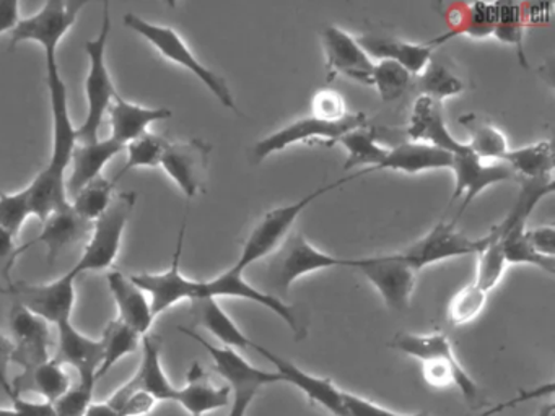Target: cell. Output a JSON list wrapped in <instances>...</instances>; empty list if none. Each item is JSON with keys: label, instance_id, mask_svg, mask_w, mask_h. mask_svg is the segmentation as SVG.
Listing matches in <instances>:
<instances>
[{"label": "cell", "instance_id": "cell-1", "mask_svg": "<svg viewBox=\"0 0 555 416\" xmlns=\"http://www.w3.org/2000/svg\"><path fill=\"white\" fill-rule=\"evenodd\" d=\"M47 64V84L50 94L51 116H53V153L48 165L38 172L28 184L34 217L47 220L51 213L69 204L67 197V168L77 145V127L74 126L69 110L67 84L57 62V52L44 54Z\"/></svg>", "mask_w": 555, "mask_h": 416}, {"label": "cell", "instance_id": "cell-2", "mask_svg": "<svg viewBox=\"0 0 555 416\" xmlns=\"http://www.w3.org/2000/svg\"><path fill=\"white\" fill-rule=\"evenodd\" d=\"M391 347L422 363V376L434 389L460 390L467 405L476 408L480 403V389L467 370L461 366L451 347L450 338L443 332L434 334H411L399 332Z\"/></svg>", "mask_w": 555, "mask_h": 416}, {"label": "cell", "instance_id": "cell-3", "mask_svg": "<svg viewBox=\"0 0 555 416\" xmlns=\"http://www.w3.org/2000/svg\"><path fill=\"white\" fill-rule=\"evenodd\" d=\"M112 25L109 3L105 2L103 3L102 28H100L99 36L86 42L87 58H89V72H87L86 78L87 114L83 122L77 127V143L100 140L103 120H105L113 98L118 91L112 74H109L108 62H106Z\"/></svg>", "mask_w": 555, "mask_h": 416}, {"label": "cell", "instance_id": "cell-4", "mask_svg": "<svg viewBox=\"0 0 555 416\" xmlns=\"http://www.w3.org/2000/svg\"><path fill=\"white\" fill-rule=\"evenodd\" d=\"M370 172H373L372 168L357 171L356 174L347 176V178L339 179V181L330 182V184L323 185V187H318L317 191L305 195L304 198L295 202V204L268 211L262 217V220L256 224L255 230L251 231L245 244H243L242 256H240V259L236 260L233 266L238 269L240 272H245L251 263L274 253L279 246L287 239L292 226H294L297 218L300 217L301 211L308 208V205L313 204L321 195L327 194V192L334 191V188L340 187V185L353 181V179L370 174Z\"/></svg>", "mask_w": 555, "mask_h": 416}, {"label": "cell", "instance_id": "cell-5", "mask_svg": "<svg viewBox=\"0 0 555 416\" xmlns=\"http://www.w3.org/2000/svg\"><path fill=\"white\" fill-rule=\"evenodd\" d=\"M188 337L199 343L214 361L217 373L227 380V386L232 389V402L227 416H246L253 400L259 390L271 384H281V376L275 370L259 369L253 366L245 356L229 347H217L210 341L204 340L199 334L191 328L180 327Z\"/></svg>", "mask_w": 555, "mask_h": 416}, {"label": "cell", "instance_id": "cell-6", "mask_svg": "<svg viewBox=\"0 0 555 416\" xmlns=\"http://www.w3.org/2000/svg\"><path fill=\"white\" fill-rule=\"evenodd\" d=\"M125 25L126 28L142 36L149 44L154 46L165 58L181 65V67L190 70L194 77L199 78L223 106L236 110L235 98H233L225 78L220 77L219 74L204 65L173 28L155 25V23L142 18V16L134 15V13L125 15Z\"/></svg>", "mask_w": 555, "mask_h": 416}, {"label": "cell", "instance_id": "cell-7", "mask_svg": "<svg viewBox=\"0 0 555 416\" xmlns=\"http://www.w3.org/2000/svg\"><path fill=\"white\" fill-rule=\"evenodd\" d=\"M135 202H138L135 192L116 194L108 210L99 220L93 221L89 243L79 262L70 269L77 276L82 273L102 272L115 263L121 250L122 236H125L129 218L134 211Z\"/></svg>", "mask_w": 555, "mask_h": 416}, {"label": "cell", "instance_id": "cell-8", "mask_svg": "<svg viewBox=\"0 0 555 416\" xmlns=\"http://www.w3.org/2000/svg\"><path fill=\"white\" fill-rule=\"evenodd\" d=\"M271 256L268 265L269 286L281 299L298 278L308 273L333 266H352L353 263V259H339L317 249L301 233L288 234L287 239Z\"/></svg>", "mask_w": 555, "mask_h": 416}, {"label": "cell", "instance_id": "cell-9", "mask_svg": "<svg viewBox=\"0 0 555 416\" xmlns=\"http://www.w3.org/2000/svg\"><path fill=\"white\" fill-rule=\"evenodd\" d=\"M365 126H369L365 113H349L344 119L336 120V122L317 119L313 116L305 117V119L295 120V122L279 129L278 132L259 140L253 146V162L258 165L272 153L282 152L295 143L307 142V140L323 139L330 143L339 142L340 136Z\"/></svg>", "mask_w": 555, "mask_h": 416}, {"label": "cell", "instance_id": "cell-10", "mask_svg": "<svg viewBox=\"0 0 555 416\" xmlns=\"http://www.w3.org/2000/svg\"><path fill=\"white\" fill-rule=\"evenodd\" d=\"M86 2L73 0H50L41 6L40 12L28 18H22L11 32V51L22 42H37L43 48L44 54L57 52L64 36L76 25L79 13Z\"/></svg>", "mask_w": 555, "mask_h": 416}, {"label": "cell", "instance_id": "cell-11", "mask_svg": "<svg viewBox=\"0 0 555 416\" xmlns=\"http://www.w3.org/2000/svg\"><path fill=\"white\" fill-rule=\"evenodd\" d=\"M184 234H186V217L178 234L171 265L162 273H138L131 275L132 282L151 299L152 314H164L173 306L183 301H194L199 295V280H191L181 273V256H183Z\"/></svg>", "mask_w": 555, "mask_h": 416}, {"label": "cell", "instance_id": "cell-12", "mask_svg": "<svg viewBox=\"0 0 555 416\" xmlns=\"http://www.w3.org/2000/svg\"><path fill=\"white\" fill-rule=\"evenodd\" d=\"M77 278L79 276L69 270L60 278L43 285L11 283L8 295L14 296L15 302L56 327L61 322L70 321L73 317Z\"/></svg>", "mask_w": 555, "mask_h": 416}, {"label": "cell", "instance_id": "cell-13", "mask_svg": "<svg viewBox=\"0 0 555 416\" xmlns=\"http://www.w3.org/2000/svg\"><path fill=\"white\" fill-rule=\"evenodd\" d=\"M492 240L493 230L483 237L470 239L457 231L456 221L453 223L440 221L427 236L412 244L408 250L401 252V256L415 272H418L431 263L443 262L454 257L470 256V253L479 256Z\"/></svg>", "mask_w": 555, "mask_h": 416}, {"label": "cell", "instance_id": "cell-14", "mask_svg": "<svg viewBox=\"0 0 555 416\" xmlns=\"http://www.w3.org/2000/svg\"><path fill=\"white\" fill-rule=\"evenodd\" d=\"M352 266L378 289L389 309L398 312L409 309L417 272L402 259L401 252L353 259Z\"/></svg>", "mask_w": 555, "mask_h": 416}, {"label": "cell", "instance_id": "cell-15", "mask_svg": "<svg viewBox=\"0 0 555 416\" xmlns=\"http://www.w3.org/2000/svg\"><path fill=\"white\" fill-rule=\"evenodd\" d=\"M201 298H242L258 302V304L264 306L266 309L281 317L297 337L304 335L294 306L287 304L284 299L272 295V292L262 291L258 286H253L251 283L246 282L243 272H240L233 265L217 275L216 278L199 280L197 299Z\"/></svg>", "mask_w": 555, "mask_h": 416}, {"label": "cell", "instance_id": "cell-16", "mask_svg": "<svg viewBox=\"0 0 555 416\" xmlns=\"http://www.w3.org/2000/svg\"><path fill=\"white\" fill-rule=\"evenodd\" d=\"M212 145L201 139L170 142L160 166L173 179L188 200L204 191Z\"/></svg>", "mask_w": 555, "mask_h": 416}, {"label": "cell", "instance_id": "cell-17", "mask_svg": "<svg viewBox=\"0 0 555 416\" xmlns=\"http://www.w3.org/2000/svg\"><path fill=\"white\" fill-rule=\"evenodd\" d=\"M326 52V80L333 81L337 75H346L362 84L373 87V58L359 44L356 36L344 31L339 26H326L321 32Z\"/></svg>", "mask_w": 555, "mask_h": 416}, {"label": "cell", "instance_id": "cell-18", "mask_svg": "<svg viewBox=\"0 0 555 416\" xmlns=\"http://www.w3.org/2000/svg\"><path fill=\"white\" fill-rule=\"evenodd\" d=\"M9 325L14 343L12 364H18L24 370L51 360V328L47 321L14 302Z\"/></svg>", "mask_w": 555, "mask_h": 416}, {"label": "cell", "instance_id": "cell-19", "mask_svg": "<svg viewBox=\"0 0 555 416\" xmlns=\"http://www.w3.org/2000/svg\"><path fill=\"white\" fill-rule=\"evenodd\" d=\"M451 169L454 172V191L451 202L464 197L460 214L464 213L480 192L486 191L490 185L515 178L505 162L483 161L467 143L461 152L454 153Z\"/></svg>", "mask_w": 555, "mask_h": 416}, {"label": "cell", "instance_id": "cell-20", "mask_svg": "<svg viewBox=\"0 0 555 416\" xmlns=\"http://www.w3.org/2000/svg\"><path fill=\"white\" fill-rule=\"evenodd\" d=\"M142 358L134 376L115 390L108 399L113 408L119 405L126 396L134 392H147L154 395L158 402H173L178 387L168 379L164 366H162L160 340L154 335L142 337Z\"/></svg>", "mask_w": 555, "mask_h": 416}, {"label": "cell", "instance_id": "cell-21", "mask_svg": "<svg viewBox=\"0 0 555 416\" xmlns=\"http://www.w3.org/2000/svg\"><path fill=\"white\" fill-rule=\"evenodd\" d=\"M251 348H255L262 358H266L274 366V370L281 376L282 382L297 387L308 396L311 403L323 406L331 415L347 416L346 408H344L343 389H339L330 377L313 376V374L307 373L292 361L285 360L281 354H275L274 351L261 347V344L253 343Z\"/></svg>", "mask_w": 555, "mask_h": 416}, {"label": "cell", "instance_id": "cell-22", "mask_svg": "<svg viewBox=\"0 0 555 416\" xmlns=\"http://www.w3.org/2000/svg\"><path fill=\"white\" fill-rule=\"evenodd\" d=\"M56 354L53 360L70 366L79 374V382L96 387L100 367L103 364L102 338L87 337L73 321L56 325Z\"/></svg>", "mask_w": 555, "mask_h": 416}, {"label": "cell", "instance_id": "cell-23", "mask_svg": "<svg viewBox=\"0 0 555 416\" xmlns=\"http://www.w3.org/2000/svg\"><path fill=\"white\" fill-rule=\"evenodd\" d=\"M41 224H43V227H41L40 236L21 247L17 250V257L24 253L28 247L35 246V244H43L48 250V262H50V265H53L57 257L67 247L73 246V244L83 239V237H89L93 223L79 217L74 211L73 205L69 202V205L51 213Z\"/></svg>", "mask_w": 555, "mask_h": 416}, {"label": "cell", "instance_id": "cell-24", "mask_svg": "<svg viewBox=\"0 0 555 416\" xmlns=\"http://www.w3.org/2000/svg\"><path fill=\"white\" fill-rule=\"evenodd\" d=\"M109 126H112V136L119 145L125 146L134 142L139 136L149 132L152 123L160 120L170 119L173 116L168 107L141 106V104L131 103L122 94L116 91L109 106Z\"/></svg>", "mask_w": 555, "mask_h": 416}, {"label": "cell", "instance_id": "cell-25", "mask_svg": "<svg viewBox=\"0 0 555 416\" xmlns=\"http://www.w3.org/2000/svg\"><path fill=\"white\" fill-rule=\"evenodd\" d=\"M405 130H408V135L411 136L412 142L428 143V145L447 150L451 155L461 152L466 146V143L454 139L450 130H448L441 103L431 100V98L424 96V94H421L415 100L411 120H409V126Z\"/></svg>", "mask_w": 555, "mask_h": 416}, {"label": "cell", "instance_id": "cell-26", "mask_svg": "<svg viewBox=\"0 0 555 416\" xmlns=\"http://www.w3.org/2000/svg\"><path fill=\"white\" fill-rule=\"evenodd\" d=\"M125 150V146L108 136L96 142L77 143L70 158V174L66 179L67 197H76L80 188L103 176L105 166Z\"/></svg>", "mask_w": 555, "mask_h": 416}, {"label": "cell", "instance_id": "cell-27", "mask_svg": "<svg viewBox=\"0 0 555 416\" xmlns=\"http://www.w3.org/2000/svg\"><path fill=\"white\" fill-rule=\"evenodd\" d=\"M173 402L186 410L190 416H204L230 406L232 389L229 386L217 387L203 366L193 363L188 369L186 384L177 390Z\"/></svg>", "mask_w": 555, "mask_h": 416}, {"label": "cell", "instance_id": "cell-28", "mask_svg": "<svg viewBox=\"0 0 555 416\" xmlns=\"http://www.w3.org/2000/svg\"><path fill=\"white\" fill-rule=\"evenodd\" d=\"M106 280L118 309L116 318L138 332L141 337L149 335L155 321L149 296L125 273H108Z\"/></svg>", "mask_w": 555, "mask_h": 416}, {"label": "cell", "instance_id": "cell-29", "mask_svg": "<svg viewBox=\"0 0 555 416\" xmlns=\"http://www.w3.org/2000/svg\"><path fill=\"white\" fill-rule=\"evenodd\" d=\"M357 41L365 49L370 57L396 62L409 74L417 75V77L434 57L435 46L430 41L415 44V42L378 35H363L357 38Z\"/></svg>", "mask_w": 555, "mask_h": 416}, {"label": "cell", "instance_id": "cell-30", "mask_svg": "<svg viewBox=\"0 0 555 416\" xmlns=\"http://www.w3.org/2000/svg\"><path fill=\"white\" fill-rule=\"evenodd\" d=\"M451 162H453V155L447 150L428 145V143L404 142L395 148H389L388 156L376 171L391 169V171L417 174L431 169H451Z\"/></svg>", "mask_w": 555, "mask_h": 416}, {"label": "cell", "instance_id": "cell-31", "mask_svg": "<svg viewBox=\"0 0 555 416\" xmlns=\"http://www.w3.org/2000/svg\"><path fill=\"white\" fill-rule=\"evenodd\" d=\"M70 389V377L66 366L51 358L47 363L24 369L14 380L12 390L14 396H24L25 393H37L43 402L54 403ZM12 396V399H14Z\"/></svg>", "mask_w": 555, "mask_h": 416}, {"label": "cell", "instance_id": "cell-32", "mask_svg": "<svg viewBox=\"0 0 555 416\" xmlns=\"http://www.w3.org/2000/svg\"><path fill=\"white\" fill-rule=\"evenodd\" d=\"M191 314L197 324L210 332L223 347L236 351L253 347V341L240 330L238 325L223 311L216 298L194 299L191 301Z\"/></svg>", "mask_w": 555, "mask_h": 416}, {"label": "cell", "instance_id": "cell-33", "mask_svg": "<svg viewBox=\"0 0 555 416\" xmlns=\"http://www.w3.org/2000/svg\"><path fill=\"white\" fill-rule=\"evenodd\" d=\"M502 161L518 179L554 178V152L548 140L519 146L505 153Z\"/></svg>", "mask_w": 555, "mask_h": 416}, {"label": "cell", "instance_id": "cell-34", "mask_svg": "<svg viewBox=\"0 0 555 416\" xmlns=\"http://www.w3.org/2000/svg\"><path fill=\"white\" fill-rule=\"evenodd\" d=\"M460 123L469 132L470 142L467 145L483 161L502 159L508 152V140H506L505 133L499 127L483 120L482 117L476 116V114H466V116L460 117Z\"/></svg>", "mask_w": 555, "mask_h": 416}, {"label": "cell", "instance_id": "cell-35", "mask_svg": "<svg viewBox=\"0 0 555 416\" xmlns=\"http://www.w3.org/2000/svg\"><path fill=\"white\" fill-rule=\"evenodd\" d=\"M339 143H343L344 148L347 150V161L344 162L346 169L369 166L376 171L389 152V148H385L376 142L375 129L370 126L360 127V129L346 133L340 136Z\"/></svg>", "mask_w": 555, "mask_h": 416}, {"label": "cell", "instance_id": "cell-36", "mask_svg": "<svg viewBox=\"0 0 555 416\" xmlns=\"http://www.w3.org/2000/svg\"><path fill=\"white\" fill-rule=\"evenodd\" d=\"M103 364L100 367L96 379L105 377L115 367L118 361L125 360L129 354L135 353L141 348L142 337L138 332L115 318L106 325L103 332Z\"/></svg>", "mask_w": 555, "mask_h": 416}, {"label": "cell", "instance_id": "cell-37", "mask_svg": "<svg viewBox=\"0 0 555 416\" xmlns=\"http://www.w3.org/2000/svg\"><path fill=\"white\" fill-rule=\"evenodd\" d=\"M493 5V29L492 36H495L500 42L515 46L518 51L519 62L522 67H528L525 49H522V36H525V18H522L521 5L512 2H496Z\"/></svg>", "mask_w": 555, "mask_h": 416}, {"label": "cell", "instance_id": "cell-38", "mask_svg": "<svg viewBox=\"0 0 555 416\" xmlns=\"http://www.w3.org/2000/svg\"><path fill=\"white\" fill-rule=\"evenodd\" d=\"M115 187V181L100 176L95 181L89 182L86 187L80 188L79 194L70 198V205L79 217L93 223L108 210L116 195Z\"/></svg>", "mask_w": 555, "mask_h": 416}, {"label": "cell", "instance_id": "cell-39", "mask_svg": "<svg viewBox=\"0 0 555 416\" xmlns=\"http://www.w3.org/2000/svg\"><path fill=\"white\" fill-rule=\"evenodd\" d=\"M168 143L170 142L165 136L157 135V133L149 130L144 135L135 139L134 142L126 145L125 150L128 152V159H126L125 168L116 176L115 182L121 179L126 172L131 171V169L157 168V166H160Z\"/></svg>", "mask_w": 555, "mask_h": 416}, {"label": "cell", "instance_id": "cell-40", "mask_svg": "<svg viewBox=\"0 0 555 416\" xmlns=\"http://www.w3.org/2000/svg\"><path fill=\"white\" fill-rule=\"evenodd\" d=\"M418 88L424 96L441 103L447 98L463 93L464 83L453 72L448 70L443 64L431 57L425 70L418 75Z\"/></svg>", "mask_w": 555, "mask_h": 416}, {"label": "cell", "instance_id": "cell-41", "mask_svg": "<svg viewBox=\"0 0 555 416\" xmlns=\"http://www.w3.org/2000/svg\"><path fill=\"white\" fill-rule=\"evenodd\" d=\"M487 304V292L482 291L476 283L463 286L456 295L451 298L447 309L448 322L454 327L469 324L474 318L479 317Z\"/></svg>", "mask_w": 555, "mask_h": 416}, {"label": "cell", "instance_id": "cell-42", "mask_svg": "<svg viewBox=\"0 0 555 416\" xmlns=\"http://www.w3.org/2000/svg\"><path fill=\"white\" fill-rule=\"evenodd\" d=\"M411 78L404 67L392 61H379L373 68V87L386 103L399 100L408 90Z\"/></svg>", "mask_w": 555, "mask_h": 416}, {"label": "cell", "instance_id": "cell-43", "mask_svg": "<svg viewBox=\"0 0 555 416\" xmlns=\"http://www.w3.org/2000/svg\"><path fill=\"white\" fill-rule=\"evenodd\" d=\"M506 265H508V263H506L502 246H500L499 240H496L495 230H493L492 243L479 253V262H477V273L474 283L489 295L492 289L499 286L500 280L505 275Z\"/></svg>", "mask_w": 555, "mask_h": 416}, {"label": "cell", "instance_id": "cell-44", "mask_svg": "<svg viewBox=\"0 0 555 416\" xmlns=\"http://www.w3.org/2000/svg\"><path fill=\"white\" fill-rule=\"evenodd\" d=\"M30 217H34V211H31L27 187L14 192V194L0 191V227L18 236Z\"/></svg>", "mask_w": 555, "mask_h": 416}, {"label": "cell", "instance_id": "cell-45", "mask_svg": "<svg viewBox=\"0 0 555 416\" xmlns=\"http://www.w3.org/2000/svg\"><path fill=\"white\" fill-rule=\"evenodd\" d=\"M93 386L77 382L53 403L54 410L60 416H82L93 403Z\"/></svg>", "mask_w": 555, "mask_h": 416}, {"label": "cell", "instance_id": "cell-46", "mask_svg": "<svg viewBox=\"0 0 555 416\" xmlns=\"http://www.w3.org/2000/svg\"><path fill=\"white\" fill-rule=\"evenodd\" d=\"M347 114L349 110H347L346 100L336 90L326 88V90L314 93L313 100H311V116L336 122V120L344 119Z\"/></svg>", "mask_w": 555, "mask_h": 416}, {"label": "cell", "instance_id": "cell-47", "mask_svg": "<svg viewBox=\"0 0 555 416\" xmlns=\"http://www.w3.org/2000/svg\"><path fill=\"white\" fill-rule=\"evenodd\" d=\"M343 400L347 416H434L428 412L398 413L347 390H343Z\"/></svg>", "mask_w": 555, "mask_h": 416}, {"label": "cell", "instance_id": "cell-48", "mask_svg": "<svg viewBox=\"0 0 555 416\" xmlns=\"http://www.w3.org/2000/svg\"><path fill=\"white\" fill-rule=\"evenodd\" d=\"M158 400L147 392H134L126 396L116 410L121 416H147L158 405Z\"/></svg>", "mask_w": 555, "mask_h": 416}, {"label": "cell", "instance_id": "cell-49", "mask_svg": "<svg viewBox=\"0 0 555 416\" xmlns=\"http://www.w3.org/2000/svg\"><path fill=\"white\" fill-rule=\"evenodd\" d=\"M525 234L535 252L555 259V227L552 224H542L531 230L526 227Z\"/></svg>", "mask_w": 555, "mask_h": 416}, {"label": "cell", "instance_id": "cell-50", "mask_svg": "<svg viewBox=\"0 0 555 416\" xmlns=\"http://www.w3.org/2000/svg\"><path fill=\"white\" fill-rule=\"evenodd\" d=\"M12 353H14V343L11 337L0 332V390L12 400L14 390H12V379L9 377V367L12 364Z\"/></svg>", "mask_w": 555, "mask_h": 416}, {"label": "cell", "instance_id": "cell-51", "mask_svg": "<svg viewBox=\"0 0 555 416\" xmlns=\"http://www.w3.org/2000/svg\"><path fill=\"white\" fill-rule=\"evenodd\" d=\"M12 403H14L12 406L17 410L21 416H60L54 410L53 403L30 402V400H25L24 396H14Z\"/></svg>", "mask_w": 555, "mask_h": 416}, {"label": "cell", "instance_id": "cell-52", "mask_svg": "<svg viewBox=\"0 0 555 416\" xmlns=\"http://www.w3.org/2000/svg\"><path fill=\"white\" fill-rule=\"evenodd\" d=\"M21 20V3L17 0H0V35L14 31Z\"/></svg>", "mask_w": 555, "mask_h": 416}, {"label": "cell", "instance_id": "cell-53", "mask_svg": "<svg viewBox=\"0 0 555 416\" xmlns=\"http://www.w3.org/2000/svg\"><path fill=\"white\" fill-rule=\"evenodd\" d=\"M15 237L17 236L0 227V263H8V266L14 265L17 259L18 247L15 246Z\"/></svg>", "mask_w": 555, "mask_h": 416}, {"label": "cell", "instance_id": "cell-54", "mask_svg": "<svg viewBox=\"0 0 555 416\" xmlns=\"http://www.w3.org/2000/svg\"><path fill=\"white\" fill-rule=\"evenodd\" d=\"M522 10V18H525V23H545L548 18H551V3H526V5H521Z\"/></svg>", "mask_w": 555, "mask_h": 416}, {"label": "cell", "instance_id": "cell-55", "mask_svg": "<svg viewBox=\"0 0 555 416\" xmlns=\"http://www.w3.org/2000/svg\"><path fill=\"white\" fill-rule=\"evenodd\" d=\"M82 416H121L119 415L118 410L113 408L108 402L95 403L89 406L86 413Z\"/></svg>", "mask_w": 555, "mask_h": 416}, {"label": "cell", "instance_id": "cell-56", "mask_svg": "<svg viewBox=\"0 0 555 416\" xmlns=\"http://www.w3.org/2000/svg\"><path fill=\"white\" fill-rule=\"evenodd\" d=\"M535 416H555L554 403H547V405L541 406V408H539L538 415Z\"/></svg>", "mask_w": 555, "mask_h": 416}, {"label": "cell", "instance_id": "cell-57", "mask_svg": "<svg viewBox=\"0 0 555 416\" xmlns=\"http://www.w3.org/2000/svg\"><path fill=\"white\" fill-rule=\"evenodd\" d=\"M0 416H21L18 415L17 410L14 408V406H11V408H2L0 406Z\"/></svg>", "mask_w": 555, "mask_h": 416}]
</instances>
